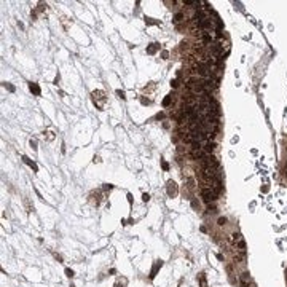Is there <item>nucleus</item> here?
<instances>
[{
    "label": "nucleus",
    "mask_w": 287,
    "mask_h": 287,
    "mask_svg": "<svg viewBox=\"0 0 287 287\" xmlns=\"http://www.w3.org/2000/svg\"><path fill=\"white\" fill-rule=\"evenodd\" d=\"M201 163L204 166V169H214V171H217V168H219V163H217V160L212 155H206L201 160Z\"/></svg>",
    "instance_id": "1"
},
{
    "label": "nucleus",
    "mask_w": 287,
    "mask_h": 287,
    "mask_svg": "<svg viewBox=\"0 0 287 287\" xmlns=\"http://www.w3.org/2000/svg\"><path fill=\"white\" fill-rule=\"evenodd\" d=\"M201 196L206 203H211V201H215L217 199V193L212 190V188H203L201 191Z\"/></svg>",
    "instance_id": "2"
},
{
    "label": "nucleus",
    "mask_w": 287,
    "mask_h": 287,
    "mask_svg": "<svg viewBox=\"0 0 287 287\" xmlns=\"http://www.w3.org/2000/svg\"><path fill=\"white\" fill-rule=\"evenodd\" d=\"M207 153L204 152V149H201V147H198V149H193V152H191V157L195 158V160H203V158L206 157Z\"/></svg>",
    "instance_id": "3"
},
{
    "label": "nucleus",
    "mask_w": 287,
    "mask_h": 287,
    "mask_svg": "<svg viewBox=\"0 0 287 287\" xmlns=\"http://www.w3.org/2000/svg\"><path fill=\"white\" fill-rule=\"evenodd\" d=\"M168 193H169V196H174V195L177 193V188H175V183H174V182H169Z\"/></svg>",
    "instance_id": "4"
},
{
    "label": "nucleus",
    "mask_w": 287,
    "mask_h": 287,
    "mask_svg": "<svg viewBox=\"0 0 287 287\" xmlns=\"http://www.w3.org/2000/svg\"><path fill=\"white\" fill-rule=\"evenodd\" d=\"M247 284H249V274H247V273H242V276H241V286L242 287H247Z\"/></svg>",
    "instance_id": "5"
},
{
    "label": "nucleus",
    "mask_w": 287,
    "mask_h": 287,
    "mask_svg": "<svg viewBox=\"0 0 287 287\" xmlns=\"http://www.w3.org/2000/svg\"><path fill=\"white\" fill-rule=\"evenodd\" d=\"M29 88H30V91H32V93H34L35 96H40V88H38V86L35 85V83H30Z\"/></svg>",
    "instance_id": "6"
},
{
    "label": "nucleus",
    "mask_w": 287,
    "mask_h": 287,
    "mask_svg": "<svg viewBox=\"0 0 287 287\" xmlns=\"http://www.w3.org/2000/svg\"><path fill=\"white\" fill-rule=\"evenodd\" d=\"M214 147H215V145H214V142H207V144L204 145V152L209 155V153H211V152L214 150Z\"/></svg>",
    "instance_id": "7"
},
{
    "label": "nucleus",
    "mask_w": 287,
    "mask_h": 287,
    "mask_svg": "<svg viewBox=\"0 0 287 287\" xmlns=\"http://www.w3.org/2000/svg\"><path fill=\"white\" fill-rule=\"evenodd\" d=\"M157 50H158V45H157V43H153L152 46H149V50H147V53H150V54H153V53L157 51Z\"/></svg>",
    "instance_id": "8"
},
{
    "label": "nucleus",
    "mask_w": 287,
    "mask_h": 287,
    "mask_svg": "<svg viewBox=\"0 0 287 287\" xmlns=\"http://www.w3.org/2000/svg\"><path fill=\"white\" fill-rule=\"evenodd\" d=\"M233 241H235V242H241L242 241V236L239 235V233H235V235H233Z\"/></svg>",
    "instance_id": "9"
},
{
    "label": "nucleus",
    "mask_w": 287,
    "mask_h": 287,
    "mask_svg": "<svg viewBox=\"0 0 287 287\" xmlns=\"http://www.w3.org/2000/svg\"><path fill=\"white\" fill-rule=\"evenodd\" d=\"M182 18H183L182 13H177V15H175V18H174V23H180V21H182Z\"/></svg>",
    "instance_id": "10"
},
{
    "label": "nucleus",
    "mask_w": 287,
    "mask_h": 287,
    "mask_svg": "<svg viewBox=\"0 0 287 287\" xmlns=\"http://www.w3.org/2000/svg\"><path fill=\"white\" fill-rule=\"evenodd\" d=\"M169 104H171V96H168V97H166V99L163 101V105H169Z\"/></svg>",
    "instance_id": "11"
},
{
    "label": "nucleus",
    "mask_w": 287,
    "mask_h": 287,
    "mask_svg": "<svg viewBox=\"0 0 287 287\" xmlns=\"http://www.w3.org/2000/svg\"><path fill=\"white\" fill-rule=\"evenodd\" d=\"M225 222H227V219H219V225H225Z\"/></svg>",
    "instance_id": "12"
},
{
    "label": "nucleus",
    "mask_w": 287,
    "mask_h": 287,
    "mask_svg": "<svg viewBox=\"0 0 287 287\" xmlns=\"http://www.w3.org/2000/svg\"><path fill=\"white\" fill-rule=\"evenodd\" d=\"M66 273H67V276H69V278H72V276H74V273H72V270H66Z\"/></svg>",
    "instance_id": "13"
},
{
    "label": "nucleus",
    "mask_w": 287,
    "mask_h": 287,
    "mask_svg": "<svg viewBox=\"0 0 287 287\" xmlns=\"http://www.w3.org/2000/svg\"><path fill=\"white\" fill-rule=\"evenodd\" d=\"M201 286L206 287V279H204V276H201Z\"/></svg>",
    "instance_id": "14"
},
{
    "label": "nucleus",
    "mask_w": 287,
    "mask_h": 287,
    "mask_svg": "<svg viewBox=\"0 0 287 287\" xmlns=\"http://www.w3.org/2000/svg\"><path fill=\"white\" fill-rule=\"evenodd\" d=\"M142 199H144V201H149L150 196H149V195H144V196H142Z\"/></svg>",
    "instance_id": "15"
},
{
    "label": "nucleus",
    "mask_w": 287,
    "mask_h": 287,
    "mask_svg": "<svg viewBox=\"0 0 287 287\" xmlns=\"http://www.w3.org/2000/svg\"><path fill=\"white\" fill-rule=\"evenodd\" d=\"M286 175H287V168H286Z\"/></svg>",
    "instance_id": "16"
}]
</instances>
